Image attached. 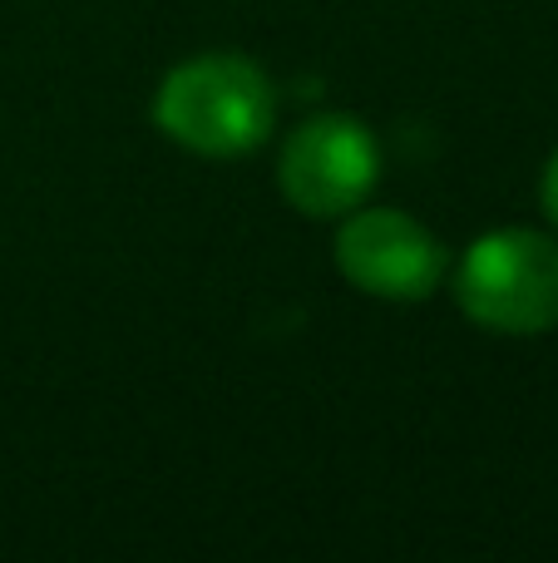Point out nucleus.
<instances>
[{"mask_svg": "<svg viewBox=\"0 0 558 563\" xmlns=\"http://www.w3.org/2000/svg\"><path fill=\"white\" fill-rule=\"evenodd\" d=\"M154 129L203 158H243L277 129V89L247 55H198L154 89Z\"/></svg>", "mask_w": 558, "mask_h": 563, "instance_id": "f257e3e1", "label": "nucleus"}, {"mask_svg": "<svg viewBox=\"0 0 558 563\" xmlns=\"http://www.w3.org/2000/svg\"><path fill=\"white\" fill-rule=\"evenodd\" d=\"M336 267L381 301H425L445 277V247L401 208H351L336 233Z\"/></svg>", "mask_w": 558, "mask_h": 563, "instance_id": "20e7f679", "label": "nucleus"}, {"mask_svg": "<svg viewBox=\"0 0 558 563\" xmlns=\"http://www.w3.org/2000/svg\"><path fill=\"white\" fill-rule=\"evenodd\" d=\"M455 301L484 331L544 336L558 327V243L534 228L475 238L455 273Z\"/></svg>", "mask_w": 558, "mask_h": 563, "instance_id": "f03ea898", "label": "nucleus"}, {"mask_svg": "<svg viewBox=\"0 0 558 563\" xmlns=\"http://www.w3.org/2000/svg\"><path fill=\"white\" fill-rule=\"evenodd\" d=\"M539 203H544V213L558 223V154L549 158V168H544V184H539Z\"/></svg>", "mask_w": 558, "mask_h": 563, "instance_id": "39448f33", "label": "nucleus"}, {"mask_svg": "<svg viewBox=\"0 0 558 563\" xmlns=\"http://www.w3.org/2000/svg\"><path fill=\"white\" fill-rule=\"evenodd\" d=\"M381 178V144L351 114H312L282 139L277 188L306 218H346Z\"/></svg>", "mask_w": 558, "mask_h": 563, "instance_id": "7ed1b4c3", "label": "nucleus"}]
</instances>
